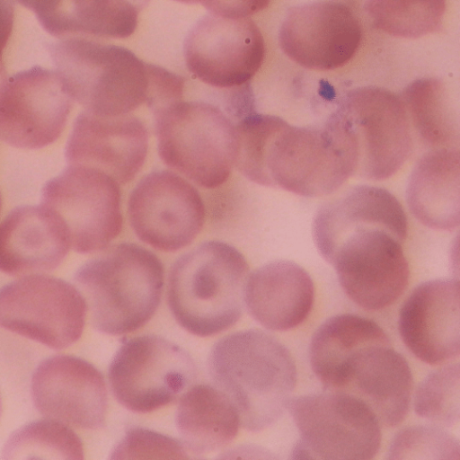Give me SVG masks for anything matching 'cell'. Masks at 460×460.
I'll return each mask as SVG.
<instances>
[{
  "instance_id": "3957f363",
  "label": "cell",
  "mask_w": 460,
  "mask_h": 460,
  "mask_svg": "<svg viewBox=\"0 0 460 460\" xmlns=\"http://www.w3.org/2000/svg\"><path fill=\"white\" fill-rule=\"evenodd\" d=\"M249 265L234 246L208 241L179 257L167 284L176 322L190 333L208 337L234 325L243 314Z\"/></svg>"
},
{
  "instance_id": "d6986e66",
  "label": "cell",
  "mask_w": 460,
  "mask_h": 460,
  "mask_svg": "<svg viewBox=\"0 0 460 460\" xmlns=\"http://www.w3.org/2000/svg\"><path fill=\"white\" fill-rule=\"evenodd\" d=\"M366 228L387 230L405 242L407 217L399 200L388 190L369 185L344 190L319 208L312 234L318 252L330 262L348 236Z\"/></svg>"
},
{
  "instance_id": "f1b7e54d",
  "label": "cell",
  "mask_w": 460,
  "mask_h": 460,
  "mask_svg": "<svg viewBox=\"0 0 460 460\" xmlns=\"http://www.w3.org/2000/svg\"><path fill=\"white\" fill-rule=\"evenodd\" d=\"M364 7L379 31L394 37L416 39L440 28L446 0H365Z\"/></svg>"
},
{
  "instance_id": "4dcf8cb0",
  "label": "cell",
  "mask_w": 460,
  "mask_h": 460,
  "mask_svg": "<svg viewBox=\"0 0 460 460\" xmlns=\"http://www.w3.org/2000/svg\"><path fill=\"white\" fill-rule=\"evenodd\" d=\"M459 375L458 363L447 364L430 373L415 391V412L442 428L457 425L460 418Z\"/></svg>"
},
{
  "instance_id": "ba28073f",
  "label": "cell",
  "mask_w": 460,
  "mask_h": 460,
  "mask_svg": "<svg viewBox=\"0 0 460 460\" xmlns=\"http://www.w3.org/2000/svg\"><path fill=\"white\" fill-rule=\"evenodd\" d=\"M41 201L60 217L76 252H98L121 233L119 184L98 169L68 164L45 183Z\"/></svg>"
},
{
  "instance_id": "7c38bea8",
  "label": "cell",
  "mask_w": 460,
  "mask_h": 460,
  "mask_svg": "<svg viewBox=\"0 0 460 460\" xmlns=\"http://www.w3.org/2000/svg\"><path fill=\"white\" fill-rule=\"evenodd\" d=\"M403 243L387 230L366 228L340 244L329 263L351 301L366 310L378 311L402 295L410 278Z\"/></svg>"
},
{
  "instance_id": "484cf974",
  "label": "cell",
  "mask_w": 460,
  "mask_h": 460,
  "mask_svg": "<svg viewBox=\"0 0 460 460\" xmlns=\"http://www.w3.org/2000/svg\"><path fill=\"white\" fill-rule=\"evenodd\" d=\"M376 345H391L389 337L376 323L352 314L335 315L326 320L312 338V370L329 390L343 364L354 353Z\"/></svg>"
},
{
  "instance_id": "d590c367",
  "label": "cell",
  "mask_w": 460,
  "mask_h": 460,
  "mask_svg": "<svg viewBox=\"0 0 460 460\" xmlns=\"http://www.w3.org/2000/svg\"><path fill=\"white\" fill-rule=\"evenodd\" d=\"M174 1H177V2H181V3H185V4H203L206 0H174Z\"/></svg>"
},
{
  "instance_id": "d6a6232c",
  "label": "cell",
  "mask_w": 460,
  "mask_h": 460,
  "mask_svg": "<svg viewBox=\"0 0 460 460\" xmlns=\"http://www.w3.org/2000/svg\"><path fill=\"white\" fill-rule=\"evenodd\" d=\"M111 459H186L183 443L159 432L132 427L114 447Z\"/></svg>"
},
{
  "instance_id": "5b68a950",
  "label": "cell",
  "mask_w": 460,
  "mask_h": 460,
  "mask_svg": "<svg viewBox=\"0 0 460 460\" xmlns=\"http://www.w3.org/2000/svg\"><path fill=\"white\" fill-rule=\"evenodd\" d=\"M327 121L340 136L354 174L385 181L405 164L412 150L411 122L400 95L364 86L347 93Z\"/></svg>"
},
{
  "instance_id": "ffe728a7",
  "label": "cell",
  "mask_w": 460,
  "mask_h": 460,
  "mask_svg": "<svg viewBox=\"0 0 460 460\" xmlns=\"http://www.w3.org/2000/svg\"><path fill=\"white\" fill-rule=\"evenodd\" d=\"M70 248L62 220L42 203L17 207L0 223V270L8 275L52 271Z\"/></svg>"
},
{
  "instance_id": "83f0119b",
  "label": "cell",
  "mask_w": 460,
  "mask_h": 460,
  "mask_svg": "<svg viewBox=\"0 0 460 460\" xmlns=\"http://www.w3.org/2000/svg\"><path fill=\"white\" fill-rule=\"evenodd\" d=\"M4 459L84 458L83 444L67 425L46 418L28 423L15 430L5 442Z\"/></svg>"
},
{
  "instance_id": "277c9868",
  "label": "cell",
  "mask_w": 460,
  "mask_h": 460,
  "mask_svg": "<svg viewBox=\"0 0 460 460\" xmlns=\"http://www.w3.org/2000/svg\"><path fill=\"white\" fill-rule=\"evenodd\" d=\"M161 160L205 189L229 179L235 164V123L224 109L206 101L180 100L154 114Z\"/></svg>"
},
{
  "instance_id": "30bf717a",
  "label": "cell",
  "mask_w": 460,
  "mask_h": 460,
  "mask_svg": "<svg viewBox=\"0 0 460 460\" xmlns=\"http://www.w3.org/2000/svg\"><path fill=\"white\" fill-rule=\"evenodd\" d=\"M128 219L137 237L164 252H174L199 236L206 208L198 190L175 172L155 171L132 190L128 203Z\"/></svg>"
},
{
  "instance_id": "cb8c5ba5",
  "label": "cell",
  "mask_w": 460,
  "mask_h": 460,
  "mask_svg": "<svg viewBox=\"0 0 460 460\" xmlns=\"http://www.w3.org/2000/svg\"><path fill=\"white\" fill-rule=\"evenodd\" d=\"M70 111L54 91L14 86L0 95V139L20 149L45 147L59 138Z\"/></svg>"
},
{
  "instance_id": "9a60e30c",
  "label": "cell",
  "mask_w": 460,
  "mask_h": 460,
  "mask_svg": "<svg viewBox=\"0 0 460 460\" xmlns=\"http://www.w3.org/2000/svg\"><path fill=\"white\" fill-rule=\"evenodd\" d=\"M31 396L45 418L82 429L104 425L108 410L104 378L80 358L55 355L42 361L31 378Z\"/></svg>"
},
{
  "instance_id": "1f68e13d",
  "label": "cell",
  "mask_w": 460,
  "mask_h": 460,
  "mask_svg": "<svg viewBox=\"0 0 460 460\" xmlns=\"http://www.w3.org/2000/svg\"><path fill=\"white\" fill-rule=\"evenodd\" d=\"M388 459L459 460L460 444L456 437L444 428L413 425L401 429L394 438Z\"/></svg>"
},
{
  "instance_id": "6da1fadb",
  "label": "cell",
  "mask_w": 460,
  "mask_h": 460,
  "mask_svg": "<svg viewBox=\"0 0 460 460\" xmlns=\"http://www.w3.org/2000/svg\"><path fill=\"white\" fill-rule=\"evenodd\" d=\"M208 369L217 387L236 408L241 424L252 432L270 427L283 415L296 384L291 353L260 330L219 340L211 349Z\"/></svg>"
},
{
  "instance_id": "9c48e42d",
  "label": "cell",
  "mask_w": 460,
  "mask_h": 460,
  "mask_svg": "<svg viewBox=\"0 0 460 460\" xmlns=\"http://www.w3.org/2000/svg\"><path fill=\"white\" fill-rule=\"evenodd\" d=\"M86 313L77 288L49 275L22 276L0 288V326L53 349L79 340Z\"/></svg>"
},
{
  "instance_id": "2e32d148",
  "label": "cell",
  "mask_w": 460,
  "mask_h": 460,
  "mask_svg": "<svg viewBox=\"0 0 460 460\" xmlns=\"http://www.w3.org/2000/svg\"><path fill=\"white\" fill-rule=\"evenodd\" d=\"M148 145V130L137 116H105L84 111L74 122L65 156L68 164L98 169L123 185L142 169Z\"/></svg>"
},
{
  "instance_id": "f546056e",
  "label": "cell",
  "mask_w": 460,
  "mask_h": 460,
  "mask_svg": "<svg viewBox=\"0 0 460 460\" xmlns=\"http://www.w3.org/2000/svg\"><path fill=\"white\" fill-rule=\"evenodd\" d=\"M280 117L250 114L235 122L236 156L234 166L249 181L270 187L267 162L272 146L289 127Z\"/></svg>"
},
{
  "instance_id": "d4e9b609",
  "label": "cell",
  "mask_w": 460,
  "mask_h": 460,
  "mask_svg": "<svg viewBox=\"0 0 460 460\" xmlns=\"http://www.w3.org/2000/svg\"><path fill=\"white\" fill-rule=\"evenodd\" d=\"M240 416L233 402L209 385L190 386L179 401L176 426L188 451L209 454L236 438Z\"/></svg>"
},
{
  "instance_id": "e575fe53",
  "label": "cell",
  "mask_w": 460,
  "mask_h": 460,
  "mask_svg": "<svg viewBox=\"0 0 460 460\" xmlns=\"http://www.w3.org/2000/svg\"><path fill=\"white\" fill-rule=\"evenodd\" d=\"M271 0H208L203 4L212 13L244 18L265 9Z\"/></svg>"
},
{
  "instance_id": "44dd1931",
  "label": "cell",
  "mask_w": 460,
  "mask_h": 460,
  "mask_svg": "<svg viewBox=\"0 0 460 460\" xmlns=\"http://www.w3.org/2000/svg\"><path fill=\"white\" fill-rule=\"evenodd\" d=\"M314 286L308 272L289 261H275L249 275L244 304L268 330L284 332L300 325L309 315Z\"/></svg>"
},
{
  "instance_id": "52a82bcc",
  "label": "cell",
  "mask_w": 460,
  "mask_h": 460,
  "mask_svg": "<svg viewBox=\"0 0 460 460\" xmlns=\"http://www.w3.org/2000/svg\"><path fill=\"white\" fill-rule=\"evenodd\" d=\"M115 399L126 409L147 413L181 395L196 377L190 355L179 345L155 335L125 342L109 367Z\"/></svg>"
},
{
  "instance_id": "4fadbf2b",
  "label": "cell",
  "mask_w": 460,
  "mask_h": 460,
  "mask_svg": "<svg viewBox=\"0 0 460 460\" xmlns=\"http://www.w3.org/2000/svg\"><path fill=\"white\" fill-rule=\"evenodd\" d=\"M183 53L196 78L211 87L228 89L250 83L263 63L265 45L260 29L248 17L211 13L191 29Z\"/></svg>"
},
{
  "instance_id": "7402d4cb",
  "label": "cell",
  "mask_w": 460,
  "mask_h": 460,
  "mask_svg": "<svg viewBox=\"0 0 460 460\" xmlns=\"http://www.w3.org/2000/svg\"><path fill=\"white\" fill-rule=\"evenodd\" d=\"M93 75L77 89V101L85 111L105 116L132 113L146 103L148 64L120 46H106L97 52Z\"/></svg>"
},
{
  "instance_id": "8fae6325",
  "label": "cell",
  "mask_w": 460,
  "mask_h": 460,
  "mask_svg": "<svg viewBox=\"0 0 460 460\" xmlns=\"http://www.w3.org/2000/svg\"><path fill=\"white\" fill-rule=\"evenodd\" d=\"M268 172L271 187L316 198L332 194L353 176L351 159L333 127H289L271 150Z\"/></svg>"
},
{
  "instance_id": "ac0fdd59",
  "label": "cell",
  "mask_w": 460,
  "mask_h": 460,
  "mask_svg": "<svg viewBox=\"0 0 460 460\" xmlns=\"http://www.w3.org/2000/svg\"><path fill=\"white\" fill-rule=\"evenodd\" d=\"M412 386L406 359L391 345H376L354 353L327 391L354 396L371 410L380 424L395 427L408 413Z\"/></svg>"
},
{
  "instance_id": "8992f818",
  "label": "cell",
  "mask_w": 460,
  "mask_h": 460,
  "mask_svg": "<svg viewBox=\"0 0 460 460\" xmlns=\"http://www.w3.org/2000/svg\"><path fill=\"white\" fill-rule=\"evenodd\" d=\"M288 409L300 435L293 458L368 460L379 450L380 423L354 396L306 394L291 398Z\"/></svg>"
},
{
  "instance_id": "e0dca14e",
  "label": "cell",
  "mask_w": 460,
  "mask_h": 460,
  "mask_svg": "<svg viewBox=\"0 0 460 460\" xmlns=\"http://www.w3.org/2000/svg\"><path fill=\"white\" fill-rule=\"evenodd\" d=\"M458 279L429 280L416 287L399 313L398 330L407 349L429 365H442L460 352Z\"/></svg>"
},
{
  "instance_id": "5bb4252c",
  "label": "cell",
  "mask_w": 460,
  "mask_h": 460,
  "mask_svg": "<svg viewBox=\"0 0 460 460\" xmlns=\"http://www.w3.org/2000/svg\"><path fill=\"white\" fill-rule=\"evenodd\" d=\"M362 39L360 21L344 4L321 1L291 8L279 34L282 51L296 64L313 70L346 65Z\"/></svg>"
},
{
  "instance_id": "836d02e7",
  "label": "cell",
  "mask_w": 460,
  "mask_h": 460,
  "mask_svg": "<svg viewBox=\"0 0 460 460\" xmlns=\"http://www.w3.org/2000/svg\"><path fill=\"white\" fill-rule=\"evenodd\" d=\"M185 80L161 66L148 64L146 106L155 114L167 105L182 100Z\"/></svg>"
},
{
  "instance_id": "7a4b0ae2",
  "label": "cell",
  "mask_w": 460,
  "mask_h": 460,
  "mask_svg": "<svg viewBox=\"0 0 460 460\" xmlns=\"http://www.w3.org/2000/svg\"><path fill=\"white\" fill-rule=\"evenodd\" d=\"M164 282L159 258L132 243L107 246L75 275L93 326L109 335L130 333L146 325L159 305Z\"/></svg>"
},
{
  "instance_id": "8d00e7d4",
  "label": "cell",
  "mask_w": 460,
  "mask_h": 460,
  "mask_svg": "<svg viewBox=\"0 0 460 460\" xmlns=\"http://www.w3.org/2000/svg\"><path fill=\"white\" fill-rule=\"evenodd\" d=\"M1 414H2V398H1V394H0V418H1Z\"/></svg>"
},
{
  "instance_id": "4316f807",
  "label": "cell",
  "mask_w": 460,
  "mask_h": 460,
  "mask_svg": "<svg viewBox=\"0 0 460 460\" xmlns=\"http://www.w3.org/2000/svg\"><path fill=\"white\" fill-rule=\"evenodd\" d=\"M410 122L433 149L458 148V112L446 84L436 78L411 83L400 95Z\"/></svg>"
},
{
  "instance_id": "74e56055",
  "label": "cell",
  "mask_w": 460,
  "mask_h": 460,
  "mask_svg": "<svg viewBox=\"0 0 460 460\" xmlns=\"http://www.w3.org/2000/svg\"><path fill=\"white\" fill-rule=\"evenodd\" d=\"M1 206H2V199H1V193H0V210H1Z\"/></svg>"
},
{
  "instance_id": "603a6c76",
  "label": "cell",
  "mask_w": 460,
  "mask_h": 460,
  "mask_svg": "<svg viewBox=\"0 0 460 460\" xmlns=\"http://www.w3.org/2000/svg\"><path fill=\"white\" fill-rule=\"evenodd\" d=\"M459 150L432 149L413 168L406 199L413 217L423 226L453 231L460 222Z\"/></svg>"
}]
</instances>
